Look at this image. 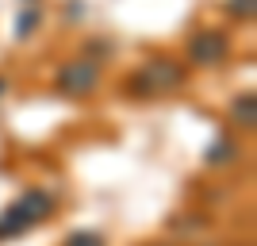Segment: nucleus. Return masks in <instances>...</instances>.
<instances>
[{"label": "nucleus", "instance_id": "1", "mask_svg": "<svg viewBox=\"0 0 257 246\" xmlns=\"http://www.w3.org/2000/svg\"><path fill=\"white\" fill-rule=\"evenodd\" d=\"M54 208H58V200H54L50 189H39V185H35V189H27V193H20L12 204L0 208V242L23 238L27 231L43 227L54 215Z\"/></svg>", "mask_w": 257, "mask_h": 246}, {"label": "nucleus", "instance_id": "2", "mask_svg": "<svg viewBox=\"0 0 257 246\" xmlns=\"http://www.w3.org/2000/svg\"><path fill=\"white\" fill-rule=\"evenodd\" d=\"M184 89V65L177 58H146V62L127 77V93L135 100H146V97H165V93H177Z\"/></svg>", "mask_w": 257, "mask_h": 246}, {"label": "nucleus", "instance_id": "3", "mask_svg": "<svg viewBox=\"0 0 257 246\" xmlns=\"http://www.w3.org/2000/svg\"><path fill=\"white\" fill-rule=\"evenodd\" d=\"M100 85H104V65H100L92 54H88V58H69V62H62L58 73H54V89L69 100L92 97Z\"/></svg>", "mask_w": 257, "mask_h": 246}, {"label": "nucleus", "instance_id": "4", "mask_svg": "<svg viewBox=\"0 0 257 246\" xmlns=\"http://www.w3.org/2000/svg\"><path fill=\"white\" fill-rule=\"evenodd\" d=\"M230 50H234V43H230V35L223 27H200V31H192L188 46H184V58L196 69H215V65H223L230 58Z\"/></svg>", "mask_w": 257, "mask_h": 246}, {"label": "nucleus", "instance_id": "5", "mask_svg": "<svg viewBox=\"0 0 257 246\" xmlns=\"http://www.w3.org/2000/svg\"><path fill=\"white\" fill-rule=\"evenodd\" d=\"M226 116H230V123H234L238 131H253L257 127V93L253 89H242V93L230 100Z\"/></svg>", "mask_w": 257, "mask_h": 246}, {"label": "nucleus", "instance_id": "6", "mask_svg": "<svg viewBox=\"0 0 257 246\" xmlns=\"http://www.w3.org/2000/svg\"><path fill=\"white\" fill-rule=\"evenodd\" d=\"M238 154H242V150H238V142L230 139L226 131H219V135H215V139L207 142V150H204V161L219 170V166H234V161H238Z\"/></svg>", "mask_w": 257, "mask_h": 246}, {"label": "nucleus", "instance_id": "7", "mask_svg": "<svg viewBox=\"0 0 257 246\" xmlns=\"http://www.w3.org/2000/svg\"><path fill=\"white\" fill-rule=\"evenodd\" d=\"M39 23H43V8H39V4L20 8V16H16V39H31V35L39 31Z\"/></svg>", "mask_w": 257, "mask_h": 246}, {"label": "nucleus", "instance_id": "8", "mask_svg": "<svg viewBox=\"0 0 257 246\" xmlns=\"http://www.w3.org/2000/svg\"><path fill=\"white\" fill-rule=\"evenodd\" d=\"M62 246H107V242H104V235H100V231H88V227H81V231H69Z\"/></svg>", "mask_w": 257, "mask_h": 246}, {"label": "nucleus", "instance_id": "9", "mask_svg": "<svg viewBox=\"0 0 257 246\" xmlns=\"http://www.w3.org/2000/svg\"><path fill=\"white\" fill-rule=\"evenodd\" d=\"M226 12H230L234 20L249 23V20H253V12H257V4H253V0H226Z\"/></svg>", "mask_w": 257, "mask_h": 246}, {"label": "nucleus", "instance_id": "10", "mask_svg": "<svg viewBox=\"0 0 257 246\" xmlns=\"http://www.w3.org/2000/svg\"><path fill=\"white\" fill-rule=\"evenodd\" d=\"M173 227H177V231H200L204 219H173Z\"/></svg>", "mask_w": 257, "mask_h": 246}, {"label": "nucleus", "instance_id": "11", "mask_svg": "<svg viewBox=\"0 0 257 246\" xmlns=\"http://www.w3.org/2000/svg\"><path fill=\"white\" fill-rule=\"evenodd\" d=\"M4 93H8V81H4V77H0V100H4Z\"/></svg>", "mask_w": 257, "mask_h": 246}, {"label": "nucleus", "instance_id": "12", "mask_svg": "<svg viewBox=\"0 0 257 246\" xmlns=\"http://www.w3.org/2000/svg\"><path fill=\"white\" fill-rule=\"evenodd\" d=\"M23 4H39V0H23Z\"/></svg>", "mask_w": 257, "mask_h": 246}]
</instances>
